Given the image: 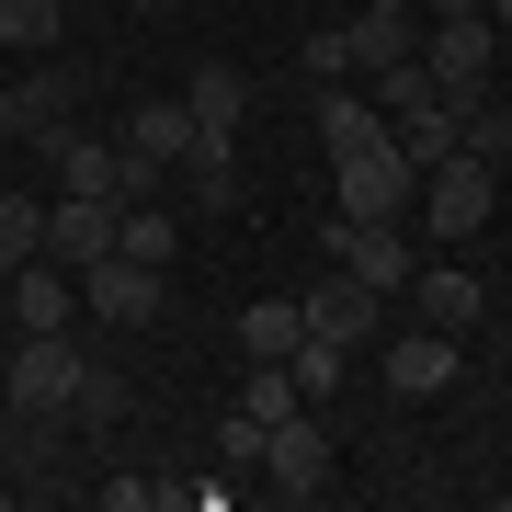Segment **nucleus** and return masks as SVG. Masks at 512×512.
<instances>
[{
	"mask_svg": "<svg viewBox=\"0 0 512 512\" xmlns=\"http://www.w3.org/2000/svg\"><path fill=\"white\" fill-rule=\"evenodd\" d=\"M239 410H251L262 433H274L285 410H308V387H296V365H251V376H239Z\"/></svg>",
	"mask_w": 512,
	"mask_h": 512,
	"instance_id": "412c9836",
	"label": "nucleus"
},
{
	"mask_svg": "<svg viewBox=\"0 0 512 512\" xmlns=\"http://www.w3.org/2000/svg\"><path fill=\"white\" fill-rule=\"evenodd\" d=\"M35 251H46V205H35V194H0V274L35 262Z\"/></svg>",
	"mask_w": 512,
	"mask_h": 512,
	"instance_id": "5701e85b",
	"label": "nucleus"
},
{
	"mask_svg": "<svg viewBox=\"0 0 512 512\" xmlns=\"http://www.w3.org/2000/svg\"><path fill=\"white\" fill-rule=\"evenodd\" d=\"M444 12H490V0H421V23H444Z\"/></svg>",
	"mask_w": 512,
	"mask_h": 512,
	"instance_id": "7c9ffc66",
	"label": "nucleus"
},
{
	"mask_svg": "<svg viewBox=\"0 0 512 512\" xmlns=\"http://www.w3.org/2000/svg\"><path fill=\"white\" fill-rule=\"evenodd\" d=\"M421 103H433V69H421V57L376 69V114H421Z\"/></svg>",
	"mask_w": 512,
	"mask_h": 512,
	"instance_id": "a878e982",
	"label": "nucleus"
},
{
	"mask_svg": "<svg viewBox=\"0 0 512 512\" xmlns=\"http://www.w3.org/2000/svg\"><path fill=\"white\" fill-rule=\"evenodd\" d=\"M0 296H12V274H0Z\"/></svg>",
	"mask_w": 512,
	"mask_h": 512,
	"instance_id": "e433bc0d",
	"label": "nucleus"
},
{
	"mask_svg": "<svg viewBox=\"0 0 512 512\" xmlns=\"http://www.w3.org/2000/svg\"><path fill=\"white\" fill-rule=\"evenodd\" d=\"M0 308H12L23 330H69V308H80V274H69V262H12V296H0Z\"/></svg>",
	"mask_w": 512,
	"mask_h": 512,
	"instance_id": "ddd939ff",
	"label": "nucleus"
},
{
	"mask_svg": "<svg viewBox=\"0 0 512 512\" xmlns=\"http://www.w3.org/2000/svg\"><path fill=\"white\" fill-rule=\"evenodd\" d=\"M330 194H342V217H410L421 171L376 137V148H342V160H330Z\"/></svg>",
	"mask_w": 512,
	"mask_h": 512,
	"instance_id": "20e7f679",
	"label": "nucleus"
},
{
	"mask_svg": "<svg viewBox=\"0 0 512 512\" xmlns=\"http://www.w3.org/2000/svg\"><path fill=\"white\" fill-rule=\"evenodd\" d=\"M80 92H92V80H80V69H69V57H57V46H46V57H35V69H23V80H12V103H23V137H35V126H57V114H69Z\"/></svg>",
	"mask_w": 512,
	"mask_h": 512,
	"instance_id": "f3484780",
	"label": "nucleus"
},
{
	"mask_svg": "<svg viewBox=\"0 0 512 512\" xmlns=\"http://www.w3.org/2000/svg\"><path fill=\"white\" fill-rule=\"evenodd\" d=\"M387 148H399L410 171H433V160H456V103H421V114H387Z\"/></svg>",
	"mask_w": 512,
	"mask_h": 512,
	"instance_id": "6ab92c4d",
	"label": "nucleus"
},
{
	"mask_svg": "<svg viewBox=\"0 0 512 512\" xmlns=\"http://www.w3.org/2000/svg\"><path fill=\"white\" fill-rule=\"evenodd\" d=\"M308 114H319V148H330V160H342V148H376V137H387V114L353 92V80H319V103H308Z\"/></svg>",
	"mask_w": 512,
	"mask_h": 512,
	"instance_id": "2eb2a0df",
	"label": "nucleus"
},
{
	"mask_svg": "<svg viewBox=\"0 0 512 512\" xmlns=\"http://www.w3.org/2000/svg\"><path fill=\"white\" fill-rule=\"evenodd\" d=\"M365 12H421V0H365Z\"/></svg>",
	"mask_w": 512,
	"mask_h": 512,
	"instance_id": "473e14b6",
	"label": "nucleus"
},
{
	"mask_svg": "<svg viewBox=\"0 0 512 512\" xmlns=\"http://www.w3.org/2000/svg\"><path fill=\"white\" fill-rule=\"evenodd\" d=\"M490 23H501V35H512V0H490Z\"/></svg>",
	"mask_w": 512,
	"mask_h": 512,
	"instance_id": "72a5a7b5",
	"label": "nucleus"
},
{
	"mask_svg": "<svg viewBox=\"0 0 512 512\" xmlns=\"http://www.w3.org/2000/svg\"><path fill=\"white\" fill-rule=\"evenodd\" d=\"M183 114H194V137H239V114H251V69H194L183 80Z\"/></svg>",
	"mask_w": 512,
	"mask_h": 512,
	"instance_id": "4468645a",
	"label": "nucleus"
},
{
	"mask_svg": "<svg viewBox=\"0 0 512 512\" xmlns=\"http://www.w3.org/2000/svg\"><path fill=\"white\" fill-rule=\"evenodd\" d=\"M80 376H92V353H80L69 330H23V353H12V376H0V387H12V410L57 421V410L80 399Z\"/></svg>",
	"mask_w": 512,
	"mask_h": 512,
	"instance_id": "f03ea898",
	"label": "nucleus"
},
{
	"mask_svg": "<svg viewBox=\"0 0 512 512\" xmlns=\"http://www.w3.org/2000/svg\"><path fill=\"white\" fill-rule=\"evenodd\" d=\"M114 410H126V387H114V376L92 365V376H80V399H69V421H92V433H103V421H114Z\"/></svg>",
	"mask_w": 512,
	"mask_h": 512,
	"instance_id": "c85d7f7f",
	"label": "nucleus"
},
{
	"mask_svg": "<svg viewBox=\"0 0 512 512\" xmlns=\"http://www.w3.org/2000/svg\"><path fill=\"white\" fill-rule=\"evenodd\" d=\"M114 251H137V262L171 274V205H126V239H114Z\"/></svg>",
	"mask_w": 512,
	"mask_h": 512,
	"instance_id": "393cba45",
	"label": "nucleus"
},
{
	"mask_svg": "<svg viewBox=\"0 0 512 512\" xmlns=\"http://www.w3.org/2000/svg\"><path fill=\"white\" fill-rule=\"evenodd\" d=\"M285 365H296V387H308V410H319V399H330V387H342V376H353V342H319V330H308V342H296V353H285Z\"/></svg>",
	"mask_w": 512,
	"mask_h": 512,
	"instance_id": "4be33fe9",
	"label": "nucleus"
},
{
	"mask_svg": "<svg viewBox=\"0 0 512 512\" xmlns=\"http://www.w3.org/2000/svg\"><path fill=\"white\" fill-rule=\"evenodd\" d=\"M80 296H92V319H103V330H148V319H160V262L103 251L92 274H80Z\"/></svg>",
	"mask_w": 512,
	"mask_h": 512,
	"instance_id": "9d476101",
	"label": "nucleus"
},
{
	"mask_svg": "<svg viewBox=\"0 0 512 512\" xmlns=\"http://www.w3.org/2000/svg\"><path fill=\"white\" fill-rule=\"evenodd\" d=\"M296 308H308V330H319V342H353V353H365V330H376V285L330 262V285H308Z\"/></svg>",
	"mask_w": 512,
	"mask_h": 512,
	"instance_id": "f8f14e48",
	"label": "nucleus"
},
{
	"mask_svg": "<svg viewBox=\"0 0 512 512\" xmlns=\"http://www.w3.org/2000/svg\"><path fill=\"white\" fill-rule=\"evenodd\" d=\"M35 148H46L57 194H114V205H126V148H114V137H92V126L57 114V126H35Z\"/></svg>",
	"mask_w": 512,
	"mask_h": 512,
	"instance_id": "0eeeda50",
	"label": "nucleus"
},
{
	"mask_svg": "<svg viewBox=\"0 0 512 512\" xmlns=\"http://www.w3.org/2000/svg\"><path fill=\"white\" fill-rule=\"evenodd\" d=\"M421 69H433V92H478V80L501 69V23L490 12H444L433 35H421Z\"/></svg>",
	"mask_w": 512,
	"mask_h": 512,
	"instance_id": "423d86ee",
	"label": "nucleus"
},
{
	"mask_svg": "<svg viewBox=\"0 0 512 512\" xmlns=\"http://www.w3.org/2000/svg\"><path fill=\"white\" fill-rule=\"evenodd\" d=\"M217 467H228V478H251V467H262V421H251V410H228V421H217Z\"/></svg>",
	"mask_w": 512,
	"mask_h": 512,
	"instance_id": "cd10ccee",
	"label": "nucleus"
},
{
	"mask_svg": "<svg viewBox=\"0 0 512 512\" xmlns=\"http://www.w3.org/2000/svg\"><path fill=\"white\" fill-rule=\"evenodd\" d=\"M490 296H501V308H512V285H490Z\"/></svg>",
	"mask_w": 512,
	"mask_h": 512,
	"instance_id": "c9c22d12",
	"label": "nucleus"
},
{
	"mask_svg": "<svg viewBox=\"0 0 512 512\" xmlns=\"http://www.w3.org/2000/svg\"><path fill=\"white\" fill-rule=\"evenodd\" d=\"M251 478H274V501H319L330 490V421L319 410H285L274 433H262V467Z\"/></svg>",
	"mask_w": 512,
	"mask_h": 512,
	"instance_id": "7ed1b4c3",
	"label": "nucleus"
},
{
	"mask_svg": "<svg viewBox=\"0 0 512 512\" xmlns=\"http://www.w3.org/2000/svg\"><path fill=\"white\" fill-rule=\"evenodd\" d=\"M330 262H342V274H365L376 296H399L410 262H421V239H410V217H342V228H330Z\"/></svg>",
	"mask_w": 512,
	"mask_h": 512,
	"instance_id": "39448f33",
	"label": "nucleus"
},
{
	"mask_svg": "<svg viewBox=\"0 0 512 512\" xmlns=\"http://www.w3.org/2000/svg\"><path fill=\"white\" fill-rule=\"evenodd\" d=\"M376 376H387V399H444V387H456V330H399V342L376 353Z\"/></svg>",
	"mask_w": 512,
	"mask_h": 512,
	"instance_id": "9b49d317",
	"label": "nucleus"
},
{
	"mask_svg": "<svg viewBox=\"0 0 512 512\" xmlns=\"http://www.w3.org/2000/svg\"><path fill=\"white\" fill-rule=\"evenodd\" d=\"M137 12H183V0H137Z\"/></svg>",
	"mask_w": 512,
	"mask_h": 512,
	"instance_id": "f704fd0d",
	"label": "nucleus"
},
{
	"mask_svg": "<svg viewBox=\"0 0 512 512\" xmlns=\"http://www.w3.org/2000/svg\"><path fill=\"white\" fill-rule=\"evenodd\" d=\"M296 342H308V308H296V296H251V308H239V353H251V365H285Z\"/></svg>",
	"mask_w": 512,
	"mask_h": 512,
	"instance_id": "dca6fc26",
	"label": "nucleus"
},
{
	"mask_svg": "<svg viewBox=\"0 0 512 512\" xmlns=\"http://www.w3.org/2000/svg\"><path fill=\"white\" fill-rule=\"evenodd\" d=\"M103 512H160V478H103Z\"/></svg>",
	"mask_w": 512,
	"mask_h": 512,
	"instance_id": "c756f323",
	"label": "nucleus"
},
{
	"mask_svg": "<svg viewBox=\"0 0 512 512\" xmlns=\"http://www.w3.org/2000/svg\"><path fill=\"white\" fill-rule=\"evenodd\" d=\"M342 35H353V69H399V57H421V12H365V23H342Z\"/></svg>",
	"mask_w": 512,
	"mask_h": 512,
	"instance_id": "aec40b11",
	"label": "nucleus"
},
{
	"mask_svg": "<svg viewBox=\"0 0 512 512\" xmlns=\"http://www.w3.org/2000/svg\"><path fill=\"white\" fill-rule=\"evenodd\" d=\"M399 296H410V308L433 319V330H456V342H467L478 319H490V285H478V274H467L456 251H433V262H410V285H399Z\"/></svg>",
	"mask_w": 512,
	"mask_h": 512,
	"instance_id": "1a4fd4ad",
	"label": "nucleus"
},
{
	"mask_svg": "<svg viewBox=\"0 0 512 512\" xmlns=\"http://www.w3.org/2000/svg\"><path fill=\"white\" fill-rule=\"evenodd\" d=\"M410 217H421V239H433V251H467V239L501 217L490 160H467V148H456V160H433V171H421V194H410Z\"/></svg>",
	"mask_w": 512,
	"mask_h": 512,
	"instance_id": "f257e3e1",
	"label": "nucleus"
},
{
	"mask_svg": "<svg viewBox=\"0 0 512 512\" xmlns=\"http://www.w3.org/2000/svg\"><path fill=\"white\" fill-rule=\"evenodd\" d=\"M183 205H239V148L228 137H183Z\"/></svg>",
	"mask_w": 512,
	"mask_h": 512,
	"instance_id": "a211bd4d",
	"label": "nucleus"
},
{
	"mask_svg": "<svg viewBox=\"0 0 512 512\" xmlns=\"http://www.w3.org/2000/svg\"><path fill=\"white\" fill-rule=\"evenodd\" d=\"M296 69H308V80H353V35H342V23H319V35L296 46Z\"/></svg>",
	"mask_w": 512,
	"mask_h": 512,
	"instance_id": "bb28decb",
	"label": "nucleus"
},
{
	"mask_svg": "<svg viewBox=\"0 0 512 512\" xmlns=\"http://www.w3.org/2000/svg\"><path fill=\"white\" fill-rule=\"evenodd\" d=\"M114 239H126V205L114 194H57L46 205V262H69V274H92Z\"/></svg>",
	"mask_w": 512,
	"mask_h": 512,
	"instance_id": "6e6552de",
	"label": "nucleus"
},
{
	"mask_svg": "<svg viewBox=\"0 0 512 512\" xmlns=\"http://www.w3.org/2000/svg\"><path fill=\"white\" fill-rule=\"evenodd\" d=\"M0 137H23V103H12V80H0Z\"/></svg>",
	"mask_w": 512,
	"mask_h": 512,
	"instance_id": "2f4dec72",
	"label": "nucleus"
},
{
	"mask_svg": "<svg viewBox=\"0 0 512 512\" xmlns=\"http://www.w3.org/2000/svg\"><path fill=\"white\" fill-rule=\"evenodd\" d=\"M57 23H69L57 0H0V46H23V57H46V46H57Z\"/></svg>",
	"mask_w": 512,
	"mask_h": 512,
	"instance_id": "b1692460",
	"label": "nucleus"
}]
</instances>
